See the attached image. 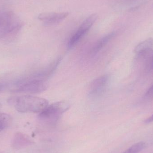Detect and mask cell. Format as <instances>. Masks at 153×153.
<instances>
[{"instance_id":"obj_1","label":"cell","mask_w":153,"mask_h":153,"mask_svg":"<svg viewBox=\"0 0 153 153\" xmlns=\"http://www.w3.org/2000/svg\"><path fill=\"white\" fill-rule=\"evenodd\" d=\"M48 105L46 99L30 95L20 96L15 102L16 110L22 113H40Z\"/></svg>"},{"instance_id":"obj_2","label":"cell","mask_w":153,"mask_h":153,"mask_svg":"<svg viewBox=\"0 0 153 153\" xmlns=\"http://www.w3.org/2000/svg\"><path fill=\"white\" fill-rule=\"evenodd\" d=\"M21 23L13 12H4L0 14V39L13 34L19 30Z\"/></svg>"},{"instance_id":"obj_3","label":"cell","mask_w":153,"mask_h":153,"mask_svg":"<svg viewBox=\"0 0 153 153\" xmlns=\"http://www.w3.org/2000/svg\"><path fill=\"white\" fill-rule=\"evenodd\" d=\"M70 108V104L65 101L57 102L47 106L39 113L40 120L48 124L55 123L62 114Z\"/></svg>"},{"instance_id":"obj_4","label":"cell","mask_w":153,"mask_h":153,"mask_svg":"<svg viewBox=\"0 0 153 153\" xmlns=\"http://www.w3.org/2000/svg\"><path fill=\"white\" fill-rule=\"evenodd\" d=\"M98 19L97 13H93L86 18L80 25L75 33L72 36L68 42V48H73L79 43L94 24Z\"/></svg>"},{"instance_id":"obj_5","label":"cell","mask_w":153,"mask_h":153,"mask_svg":"<svg viewBox=\"0 0 153 153\" xmlns=\"http://www.w3.org/2000/svg\"><path fill=\"white\" fill-rule=\"evenodd\" d=\"M109 76L104 75L94 80L91 84L89 94L91 97H97L104 93L108 86Z\"/></svg>"},{"instance_id":"obj_6","label":"cell","mask_w":153,"mask_h":153,"mask_svg":"<svg viewBox=\"0 0 153 153\" xmlns=\"http://www.w3.org/2000/svg\"><path fill=\"white\" fill-rule=\"evenodd\" d=\"M69 15L68 12H46L40 13L39 19L45 24L52 25L58 23L65 19Z\"/></svg>"},{"instance_id":"obj_7","label":"cell","mask_w":153,"mask_h":153,"mask_svg":"<svg viewBox=\"0 0 153 153\" xmlns=\"http://www.w3.org/2000/svg\"><path fill=\"white\" fill-rule=\"evenodd\" d=\"M153 51V39H147L138 44L134 49V53L138 57L146 56Z\"/></svg>"},{"instance_id":"obj_8","label":"cell","mask_w":153,"mask_h":153,"mask_svg":"<svg viewBox=\"0 0 153 153\" xmlns=\"http://www.w3.org/2000/svg\"><path fill=\"white\" fill-rule=\"evenodd\" d=\"M32 143L33 141L27 135L22 133H17L15 134L13 138L12 146L14 149L19 150Z\"/></svg>"},{"instance_id":"obj_9","label":"cell","mask_w":153,"mask_h":153,"mask_svg":"<svg viewBox=\"0 0 153 153\" xmlns=\"http://www.w3.org/2000/svg\"><path fill=\"white\" fill-rule=\"evenodd\" d=\"M115 35V32H111L104 36L100 39H99L92 48L90 51L91 56L94 57L108 43V42L114 37Z\"/></svg>"},{"instance_id":"obj_10","label":"cell","mask_w":153,"mask_h":153,"mask_svg":"<svg viewBox=\"0 0 153 153\" xmlns=\"http://www.w3.org/2000/svg\"><path fill=\"white\" fill-rule=\"evenodd\" d=\"M146 144L143 142L136 143L123 153H139L145 148Z\"/></svg>"},{"instance_id":"obj_11","label":"cell","mask_w":153,"mask_h":153,"mask_svg":"<svg viewBox=\"0 0 153 153\" xmlns=\"http://www.w3.org/2000/svg\"><path fill=\"white\" fill-rule=\"evenodd\" d=\"M147 62L146 65L147 68L149 71H153V51L151 52L147 56Z\"/></svg>"},{"instance_id":"obj_12","label":"cell","mask_w":153,"mask_h":153,"mask_svg":"<svg viewBox=\"0 0 153 153\" xmlns=\"http://www.w3.org/2000/svg\"><path fill=\"white\" fill-rule=\"evenodd\" d=\"M146 98H153V84L149 88L145 94Z\"/></svg>"},{"instance_id":"obj_13","label":"cell","mask_w":153,"mask_h":153,"mask_svg":"<svg viewBox=\"0 0 153 153\" xmlns=\"http://www.w3.org/2000/svg\"><path fill=\"white\" fill-rule=\"evenodd\" d=\"M152 122H153V114L145 120V123H146V124L152 123Z\"/></svg>"},{"instance_id":"obj_14","label":"cell","mask_w":153,"mask_h":153,"mask_svg":"<svg viewBox=\"0 0 153 153\" xmlns=\"http://www.w3.org/2000/svg\"><path fill=\"white\" fill-rule=\"evenodd\" d=\"M6 85L4 84L0 83V92L3 91L6 88Z\"/></svg>"},{"instance_id":"obj_15","label":"cell","mask_w":153,"mask_h":153,"mask_svg":"<svg viewBox=\"0 0 153 153\" xmlns=\"http://www.w3.org/2000/svg\"><path fill=\"white\" fill-rule=\"evenodd\" d=\"M1 104H0V108H1Z\"/></svg>"},{"instance_id":"obj_16","label":"cell","mask_w":153,"mask_h":153,"mask_svg":"<svg viewBox=\"0 0 153 153\" xmlns=\"http://www.w3.org/2000/svg\"></svg>"}]
</instances>
